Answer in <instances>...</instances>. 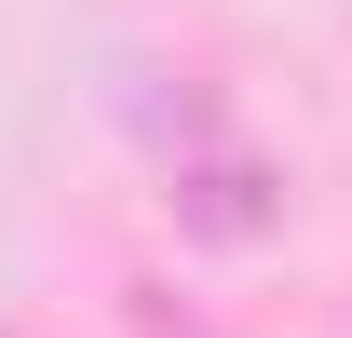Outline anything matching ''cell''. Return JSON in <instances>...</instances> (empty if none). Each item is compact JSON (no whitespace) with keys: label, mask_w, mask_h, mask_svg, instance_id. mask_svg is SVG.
<instances>
[{"label":"cell","mask_w":352,"mask_h":338,"mask_svg":"<svg viewBox=\"0 0 352 338\" xmlns=\"http://www.w3.org/2000/svg\"><path fill=\"white\" fill-rule=\"evenodd\" d=\"M135 122L163 135V203H176L190 244H258V230H285V176L230 135V109H217L204 82H176V95L149 82V95H135Z\"/></svg>","instance_id":"1"}]
</instances>
